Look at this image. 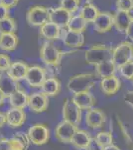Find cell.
<instances>
[{
	"mask_svg": "<svg viewBox=\"0 0 133 150\" xmlns=\"http://www.w3.org/2000/svg\"><path fill=\"white\" fill-rule=\"evenodd\" d=\"M17 30V24L13 18L8 17L0 20V34L15 33Z\"/></svg>",
	"mask_w": 133,
	"mask_h": 150,
	"instance_id": "cell-30",
	"label": "cell"
},
{
	"mask_svg": "<svg viewBox=\"0 0 133 150\" xmlns=\"http://www.w3.org/2000/svg\"><path fill=\"white\" fill-rule=\"evenodd\" d=\"M103 150H120V149L118 148L117 146H115V145L111 144V145H109V146L104 147V148H103Z\"/></svg>",
	"mask_w": 133,
	"mask_h": 150,
	"instance_id": "cell-42",
	"label": "cell"
},
{
	"mask_svg": "<svg viewBox=\"0 0 133 150\" xmlns=\"http://www.w3.org/2000/svg\"><path fill=\"white\" fill-rule=\"evenodd\" d=\"M77 125H74L68 121H62L58 124L55 129V136L61 142H71L75 132L77 131Z\"/></svg>",
	"mask_w": 133,
	"mask_h": 150,
	"instance_id": "cell-9",
	"label": "cell"
},
{
	"mask_svg": "<svg viewBox=\"0 0 133 150\" xmlns=\"http://www.w3.org/2000/svg\"><path fill=\"white\" fill-rule=\"evenodd\" d=\"M12 150H26L28 148L29 140L27 134L23 132H18L12 138L9 139Z\"/></svg>",
	"mask_w": 133,
	"mask_h": 150,
	"instance_id": "cell-27",
	"label": "cell"
},
{
	"mask_svg": "<svg viewBox=\"0 0 133 150\" xmlns=\"http://www.w3.org/2000/svg\"><path fill=\"white\" fill-rule=\"evenodd\" d=\"M29 66L23 61H16L11 63L10 67L6 71V73L11 77L13 80L20 81L22 79H25L26 74H27Z\"/></svg>",
	"mask_w": 133,
	"mask_h": 150,
	"instance_id": "cell-15",
	"label": "cell"
},
{
	"mask_svg": "<svg viewBox=\"0 0 133 150\" xmlns=\"http://www.w3.org/2000/svg\"><path fill=\"white\" fill-rule=\"evenodd\" d=\"M10 65V57L6 54H0V72H6Z\"/></svg>",
	"mask_w": 133,
	"mask_h": 150,
	"instance_id": "cell-35",
	"label": "cell"
},
{
	"mask_svg": "<svg viewBox=\"0 0 133 150\" xmlns=\"http://www.w3.org/2000/svg\"><path fill=\"white\" fill-rule=\"evenodd\" d=\"M127 35L129 36V37L131 38V39L133 40V22H132V24H131V26H130L129 30H128Z\"/></svg>",
	"mask_w": 133,
	"mask_h": 150,
	"instance_id": "cell-43",
	"label": "cell"
},
{
	"mask_svg": "<svg viewBox=\"0 0 133 150\" xmlns=\"http://www.w3.org/2000/svg\"><path fill=\"white\" fill-rule=\"evenodd\" d=\"M4 124H6V115L0 112V128L4 126Z\"/></svg>",
	"mask_w": 133,
	"mask_h": 150,
	"instance_id": "cell-41",
	"label": "cell"
},
{
	"mask_svg": "<svg viewBox=\"0 0 133 150\" xmlns=\"http://www.w3.org/2000/svg\"><path fill=\"white\" fill-rule=\"evenodd\" d=\"M41 89L46 96H55L60 92L61 84H60V81L55 77L46 78V80L43 82L42 86H41Z\"/></svg>",
	"mask_w": 133,
	"mask_h": 150,
	"instance_id": "cell-24",
	"label": "cell"
},
{
	"mask_svg": "<svg viewBox=\"0 0 133 150\" xmlns=\"http://www.w3.org/2000/svg\"><path fill=\"white\" fill-rule=\"evenodd\" d=\"M62 56V51H60L51 41L45 42L41 47L40 57L42 61L48 66H58L61 62Z\"/></svg>",
	"mask_w": 133,
	"mask_h": 150,
	"instance_id": "cell-4",
	"label": "cell"
},
{
	"mask_svg": "<svg viewBox=\"0 0 133 150\" xmlns=\"http://www.w3.org/2000/svg\"><path fill=\"white\" fill-rule=\"evenodd\" d=\"M86 150H103V147L96 141L95 138H91L86 147Z\"/></svg>",
	"mask_w": 133,
	"mask_h": 150,
	"instance_id": "cell-36",
	"label": "cell"
},
{
	"mask_svg": "<svg viewBox=\"0 0 133 150\" xmlns=\"http://www.w3.org/2000/svg\"><path fill=\"white\" fill-rule=\"evenodd\" d=\"M118 69H119L121 76L131 80V78L133 77V60L121 65L120 67H118Z\"/></svg>",
	"mask_w": 133,
	"mask_h": 150,
	"instance_id": "cell-34",
	"label": "cell"
},
{
	"mask_svg": "<svg viewBox=\"0 0 133 150\" xmlns=\"http://www.w3.org/2000/svg\"><path fill=\"white\" fill-rule=\"evenodd\" d=\"M29 96L25 91H22L20 89H17L9 96V101L12 106V108H18V109H24L28 105Z\"/></svg>",
	"mask_w": 133,
	"mask_h": 150,
	"instance_id": "cell-22",
	"label": "cell"
},
{
	"mask_svg": "<svg viewBox=\"0 0 133 150\" xmlns=\"http://www.w3.org/2000/svg\"><path fill=\"white\" fill-rule=\"evenodd\" d=\"M95 139H96V141L103 147V148L106 146H109V145L112 144V142H113L112 135H111V133H108V132L97 133V135L95 136Z\"/></svg>",
	"mask_w": 133,
	"mask_h": 150,
	"instance_id": "cell-32",
	"label": "cell"
},
{
	"mask_svg": "<svg viewBox=\"0 0 133 150\" xmlns=\"http://www.w3.org/2000/svg\"><path fill=\"white\" fill-rule=\"evenodd\" d=\"M26 20L29 25L41 27L49 21V9L40 5L31 7L26 14Z\"/></svg>",
	"mask_w": 133,
	"mask_h": 150,
	"instance_id": "cell-5",
	"label": "cell"
},
{
	"mask_svg": "<svg viewBox=\"0 0 133 150\" xmlns=\"http://www.w3.org/2000/svg\"><path fill=\"white\" fill-rule=\"evenodd\" d=\"M72 99L81 110L91 109L93 107L94 103H95V99H94L93 94L89 92V91L74 94Z\"/></svg>",
	"mask_w": 133,
	"mask_h": 150,
	"instance_id": "cell-16",
	"label": "cell"
},
{
	"mask_svg": "<svg viewBox=\"0 0 133 150\" xmlns=\"http://www.w3.org/2000/svg\"><path fill=\"white\" fill-rule=\"evenodd\" d=\"M18 89V83L13 80L6 72L0 73V90L4 93L6 97H9L14 91Z\"/></svg>",
	"mask_w": 133,
	"mask_h": 150,
	"instance_id": "cell-19",
	"label": "cell"
},
{
	"mask_svg": "<svg viewBox=\"0 0 133 150\" xmlns=\"http://www.w3.org/2000/svg\"><path fill=\"white\" fill-rule=\"evenodd\" d=\"M63 117L65 121L74 125H78L81 120V109L72 101V99H67L63 106Z\"/></svg>",
	"mask_w": 133,
	"mask_h": 150,
	"instance_id": "cell-6",
	"label": "cell"
},
{
	"mask_svg": "<svg viewBox=\"0 0 133 150\" xmlns=\"http://www.w3.org/2000/svg\"><path fill=\"white\" fill-rule=\"evenodd\" d=\"M131 80H132V82H133V77H132V78H131Z\"/></svg>",
	"mask_w": 133,
	"mask_h": 150,
	"instance_id": "cell-45",
	"label": "cell"
},
{
	"mask_svg": "<svg viewBox=\"0 0 133 150\" xmlns=\"http://www.w3.org/2000/svg\"><path fill=\"white\" fill-rule=\"evenodd\" d=\"M18 2L19 0H0V4L9 9L12 8V7H15L18 4Z\"/></svg>",
	"mask_w": 133,
	"mask_h": 150,
	"instance_id": "cell-37",
	"label": "cell"
},
{
	"mask_svg": "<svg viewBox=\"0 0 133 150\" xmlns=\"http://www.w3.org/2000/svg\"><path fill=\"white\" fill-rule=\"evenodd\" d=\"M48 96L43 92H36L29 96L28 106L34 112H43L48 108Z\"/></svg>",
	"mask_w": 133,
	"mask_h": 150,
	"instance_id": "cell-13",
	"label": "cell"
},
{
	"mask_svg": "<svg viewBox=\"0 0 133 150\" xmlns=\"http://www.w3.org/2000/svg\"><path fill=\"white\" fill-rule=\"evenodd\" d=\"M5 97H6V96L4 95V93L2 92L1 90H0V104H1L2 102H3V101H4V99H5Z\"/></svg>",
	"mask_w": 133,
	"mask_h": 150,
	"instance_id": "cell-44",
	"label": "cell"
},
{
	"mask_svg": "<svg viewBox=\"0 0 133 150\" xmlns=\"http://www.w3.org/2000/svg\"><path fill=\"white\" fill-rule=\"evenodd\" d=\"M18 45V37L15 33L0 34V49L4 51H13Z\"/></svg>",
	"mask_w": 133,
	"mask_h": 150,
	"instance_id": "cell-25",
	"label": "cell"
},
{
	"mask_svg": "<svg viewBox=\"0 0 133 150\" xmlns=\"http://www.w3.org/2000/svg\"><path fill=\"white\" fill-rule=\"evenodd\" d=\"M116 11L131 12L133 10V0H116Z\"/></svg>",
	"mask_w": 133,
	"mask_h": 150,
	"instance_id": "cell-33",
	"label": "cell"
},
{
	"mask_svg": "<svg viewBox=\"0 0 133 150\" xmlns=\"http://www.w3.org/2000/svg\"><path fill=\"white\" fill-rule=\"evenodd\" d=\"M40 33L48 41L57 40L61 36V28L53 22L48 21L47 23L40 27Z\"/></svg>",
	"mask_w": 133,
	"mask_h": 150,
	"instance_id": "cell-21",
	"label": "cell"
},
{
	"mask_svg": "<svg viewBox=\"0 0 133 150\" xmlns=\"http://www.w3.org/2000/svg\"><path fill=\"white\" fill-rule=\"evenodd\" d=\"M9 13H10L9 8H7V7L0 4V20H3V19H5V18L10 17Z\"/></svg>",
	"mask_w": 133,
	"mask_h": 150,
	"instance_id": "cell-38",
	"label": "cell"
},
{
	"mask_svg": "<svg viewBox=\"0 0 133 150\" xmlns=\"http://www.w3.org/2000/svg\"><path fill=\"white\" fill-rule=\"evenodd\" d=\"M111 57H112V50L103 44L93 45L89 49L86 50L84 54L86 61L88 64L94 65V66L111 60Z\"/></svg>",
	"mask_w": 133,
	"mask_h": 150,
	"instance_id": "cell-2",
	"label": "cell"
},
{
	"mask_svg": "<svg viewBox=\"0 0 133 150\" xmlns=\"http://www.w3.org/2000/svg\"><path fill=\"white\" fill-rule=\"evenodd\" d=\"M91 139V137L88 132L84 131V130L77 129V131L75 132L74 136H72V138L71 140V143L74 145L75 147H77V148L86 149Z\"/></svg>",
	"mask_w": 133,
	"mask_h": 150,
	"instance_id": "cell-23",
	"label": "cell"
},
{
	"mask_svg": "<svg viewBox=\"0 0 133 150\" xmlns=\"http://www.w3.org/2000/svg\"><path fill=\"white\" fill-rule=\"evenodd\" d=\"M6 123L9 126L16 128L20 127L24 124L26 120V114L23 109H18V108H11L6 113Z\"/></svg>",
	"mask_w": 133,
	"mask_h": 150,
	"instance_id": "cell-17",
	"label": "cell"
},
{
	"mask_svg": "<svg viewBox=\"0 0 133 150\" xmlns=\"http://www.w3.org/2000/svg\"><path fill=\"white\" fill-rule=\"evenodd\" d=\"M25 79L31 87H41L43 82L46 80L45 69L37 65L29 67Z\"/></svg>",
	"mask_w": 133,
	"mask_h": 150,
	"instance_id": "cell-11",
	"label": "cell"
},
{
	"mask_svg": "<svg viewBox=\"0 0 133 150\" xmlns=\"http://www.w3.org/2000/svg\"><path fill=\"white\" fill-rule=\"evenodd\" d=\"M81 5V0H61L60 1V7L70 12L71 14L75 13Z\"/></svg>",
	"mask_w": 133,
	"mask_h": 150,
	"instance_id": "cell-31",
	"label": "cell"
},
{
	"mask_svg": "<svg viewBox=\"0 0 133 150\" xmlns=\"http://www.w3.org/2000/svg\"><path fill=\"white\" fill-rule=\"evenodd\" d=\"M98 13H100V11H98L97 7L93 5V3H91V2H88V3H84V5L81 7L79 15L88 23L93 22L95 18L97 17Z\"/></svg>",
	"mask_w": 133,
	"mask_h": 150,
	"instance_id": "cell-28",
	"label": "cell"
},
{
	"mask_svg": "<svg viewBox=\"0 0 133 150\" xmlns=\"http://www.w3.org/2000/svg\"><path fill=\"white\" fill-rule=\"evenodd\" d=\"M63 42L68 47L71 48H79L81 47L84 43V33L72 32V31L67 30L63 37Z\"/></svg>",
	"mask_w": 133,
	"mask_h": 150,
	"instance_id": "cell-20",
	"label": "cell"
},
{
	"mask_svg": "<svg viewBox=\"0 0 133 150\" xmlns=\"http://www.w3.org/2000/svg\"><path fill=\"white\" fill-rule=\"evenodd\" d=\"M93 28L96 32L104 33L109 31L113 26V14L110 12H100L97 17L93 21Z\"/></svg>",
	"mask_w": 133,
	"mask_h": 150,
	"instance_id": "cell-12",
	"label": "cell"
},
{
	"mask_svg": "<svg viewBox=\"0 0 133 150\" xmlns=\"http://www.w3.org/2000/svg\"><path fill=\"white\" fill-rule=\"evenodd\" d=\"M132 22L133 18L130 12L116 11L115 14H113V26L118 32L127 34Z\"/></svg>",
	"mask_w": 133,
	"mask_h": 150,
	"instance_id": "cell-10",
	"label": "cell"
},
{
	"mask_svg": "<svg viewBox=\"0 0 133 150\" xmlns=\"http://www.w3.org/2000/svg\"><path fill=\"white\" fill-rule=\"evenodd\" d=\"M0 150H12L9 139H0Z\"/></svg>",
	"mask_w": 133,
	"mask_h": 150,
	"instance_id": "cell-39",
	"label": "cell"
},
{
	"mask_svg": "<svg viewBox=\"0 0 133 150\" xmlns=\"http://www.w3.org/2000/svg\"><path fill=\"white\" fill-rule=\"evenodd\" d=\"M95 75L93 73H83L75 75L68 82V89L74 94L88 92L95 83Z\"/></svg>",
	"mask_w": 133,
	"mask_h": 150,
	"instance_id": "cell-1",
	"label": "cell"
},
{
	"mask_svg": "<svg viewBox=\"0 0 133 150\" xmlns=\"http://www.w3.org/2000/svg\"><path fill=\"white\" fill-rule=\"evenodd\" d=\"M86 24H88V22L81 15H75L72 16L67 28L69 31H72V32L84 33V31L86 28Z\"/></svg>",
	"mask_w": 133,
	"mask_h": 150,
	"instance_id": "cell-29",
	"label": "cell"
},
{
	"mask_svg": "<svg viewBox=\"0 0 133 150\" xmlns=\"http://www.w3.org/2000/svg\"><path fill=\"white\" fill-rule=\"evenodd\" d=\"M111 60L115 66L120 67L121 65L127 63L133 60V44L129 41H123L119 43L114 49L112 50V57Z\"/></svg>",
	"mask_w": 133,
	"mask_h": 150,
	"instance_id": "cell-3",
	"label": "cell"
},
{
	"mask_svg": "<svg viewBox=\"0 0 133 150\" xmlns=\"http://www.w3.org/2000/svg\"><path fill=\"white\" fill-rule=\"evenodd\" d=\"M105 122V115L100 109L91 108L86 114V123L91 128H100Z\"/></svg>",
	"mask_w": 133,
	"mask_h": 150,
	"instance_id": "cell-14",
	"label": "cell"
},
{
	"mask_svg": "<svg viewBox=\"0 0 133 150\" xmlns=\"http://www.w3.org/2000/svg\"><path fill=\"white\" fill-rule=\"evenodd\" d=\"M120 80L117 78L115 75L110 77H106V78H102L100 81V88L101 91L106 95H112L115 94L120 89Z\"/></svg>",
	"mask_w": 133,
	"mask_h": 150,
	"instance_id": "cell-18",
	"label": "cell"
},
{
	"mask_svg": "<svg viewBox=\"0 0 133 150\" xmlns=\"http://www.w3.org/2000/svg\"><path fill=\"white\" fill-rule=\"evenodd\" d=\"M72 14L62 7L49 9V21L58 25L60 28H66L72 18Z\"/></svg>",
	"mask_w": 133,
	"mask_h": 150,
	"instance_id": "cell-8",
	"label": "cell"
},
{
	"mask_svg": "<svg viewBox=\"0 0 133 150\" xmlns=\"http://www.w3.org/2000/svg\"><path fill=\"white\" fill-rule=\"evenodd\" d=\"M116 71V66L113 63L112 60L102 62L95 66V72L96 75L100 76V78H106V77L113 76Z\"/></svg>",
	"mask_w": 133,
	"mask_h": 150,
	"instance_id": "cell-26",
	"label": "cell"
},
{
	"mask_svg": "<svg viewBox=\"0 0 133 150\" xmlns=\"http://www.w3.org/2000/svg\"><path fill=\"white\" fill-rule=\"evenodd\" d=\"M125 101L129 104L131 107H133V91H129L128 93H126V95H125Z\"/></svg>",
	"mask_w": 133,
	"mask_h": 150,
	"instance_id": "cell-40",
	"label": "cell"
},
{
	"mask_svg": "<svg viewBox=\"0 0 133 150\" xmlns=\"http://www.w3.org/2000/svg\"><path fill=\"white\" fill-rule=\"evenodd\" d=\"M27 135L30 142L36 145H43L49 140L50 132L45 125L35 124L29 128Z\"/></svg>",
	"mask_w": 133,
	"mask_h": 150,
	"instance_id": "cell-7",
	"label": "cell"
}]
</instances>
